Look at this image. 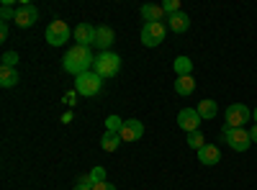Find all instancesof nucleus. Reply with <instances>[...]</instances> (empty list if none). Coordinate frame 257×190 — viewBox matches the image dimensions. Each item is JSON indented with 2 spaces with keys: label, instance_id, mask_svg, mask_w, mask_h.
<instances>
[{
  "label": "nucleus",
  "instance_id": "nucleus-1",
  "mask_svg": "<svg viewBox=\"0 0 257 190\" xmlns=\"http://www.w3.org/2000/svg\"><path fill=\"white\" fill-rule=\"evenodd\" d=\"M93 65H95V57H93L90 47H77V44H75L67 54H64V59H62L64 72H70V75H75V77L90 72Z\"/></svg>",
  "mask_w": 257,
  "mask_h": 190
},
{
  "label": "nucleus",
  "instance_id": "nucleus-2",
  "mask_svg": "<svg viewBox=\"0 0 257 190\" xmlns=\"http://www.w3.org/2000/svg\"><path fill=\"white\" fill-rule=\"evenodd\" d=\"M121 70V57L113 54V52H103L95 57V65H93V72L98 77H116Z\"/></svg>",
  "mask_w": 257,
  "mask_h": 190
},
{
  "label": "nucleus",
  "instance_id": "nucleus-3",
  "mask_svg": "<svg viewBox=\"0 0 257 190\" xmlns=\"http://www.w3.org/2000/svg\"><path fill=\"white\" fill-rule=\"evenodd\" d=\"M221 139L231 146L234 152H247L252 146V136H249L247 129H231V126H226V123L221 129Z\"/></svg>",
  "mask_w": 257,
  "mask_h": 190
},
{
  "label": "nucleus",
  "instance_id": "nucleus-4",
  "mask_svg": "<svg viewBox=\"0 0 257 190\" xmlns=\"http://www.w3.org/2000/svg\"><path fill=\"white\" fill-rule=\"evenodd\" d=\"M103 77H98L95 72H85V75H80V77H75V90L80 93V95H85V98H93V95H98L100 93V82Z\"/></svg>",
  "mask_w": 257,
  "mask_h": 190
},
{
  "label": "nucleus",
  "instance_id": "nucleus-5",
  "mask_svg": "<svg viewBox=\"0 0 257 190\" xmlns=\"http://www.w3.org/2000/svg\"><path fill=\"white\" fill-rule=\"evenodd\" d=\"M70 26L67 24H64V21H52V24L47 26V44H52V47H62V44H67V41H70Z\"/></svg>",
  "mask_w": 257,
  "mask_h": 190
},
{
  "label": "nucleus",
  "instance_id": "nucleus-6",
  "mask_svg": "<svg viewBox=\"0 0 257 190\" xmlns=\"http://www.w3.org/2000/svg\"><path fill=\"white\" fill-rule=\"evenodd\" d=\"M249 118H252V111L244 103H231L226 108V126H231V129H244V123Z\"/></svg>",
  "mask_w": 257,
  "mask_h": 190
},
{
  "label": "nucleus",
  "instance_id": "nucleus-7",
  "mask_svg": "<svg viewBox=\"0 0 257 190\" xmlns=\"http://www.w3.org/2000/svg\"><path fill=\"white\" fill-rule=\"evenodd\" d=\"M165 26L162 24H144L142 26V44L144 47H160L165 41Z\"/></svg>",
  "mask_w": 257,
  "mask_h": 190
},
{
  "label": "nucleus",
  "instance_id": "nucleus-8",
  "mask_svg": "<svg viewBox=\"0 0 257 190\" xmlns=\"http://www.w3.org/2000/svg\"><path fill=\"white\" fill-rule=\"evenodd\" d=\"M36 21H39V11H36V6L24 3V6H18V8H16V26H18V29H31Z\"/></svg>",
  "mask_w": 257,
  "mask_h": 190
},
{
  "label": "nucleus",
  "instance_id": "nucleus-9",
  "mask_svg": "<svg viewBox=\"0 0 257 190\" xmlns=\"http://www.w3.org/2000/svg\"><path fill=\"white\" fill-rule=\"evenodd\" d=\"M118 136H121V141H139V139L144 136V123H142L139 118H128V121H123Z\"/></svg>",
  "mask_w": 257,
  "mask_h": 190
},
{
  "label": "nucleus",
  "instance_id": "nucleus-10",
  "mask_svg": "<svg viewBox=\"0 0 257 190\" xmlns=\"http://www.w3.org/2000/svg\"><path fill=\"white\" fill-rule=\"evenodd\" d=\"M178 126H180L185 134L198 131V129H201V116H198V111H196V108H183V111L178 113Z\"/></svg>",
  "mask_w": 257,
  "mask_h": 190
},
{
  "label": "nucleus",
  "instance_id": "nucleus-11",
  "mask_svg": "<svg viewBox=\"0 0 257 190\" xmlns=\"http://www.w3.org/2000/svg\"><path fill=\"white\" fill-rule=\"evenodd\" d=\"M72 34H75L77 47H90V44H95V26H90V24H80Z\"/></svg>",
  "mask_w": 257,
  "mask_h": 190
},
{
  "label": "nucleus",
  "instance_id": "nucleus-12",
  "mask_svg": "<svg viewBox=\"0 0 257 190\" xmlns=\"http://www.w3.org/2000/svg\"><path fill=\"white\" fill-rule=\"evenodd\" d=\"M198 162L211 167V164H219L221 162V152H219V146H213V144H203L201 149H198Z\"/></svg>",
  "mask_w": 257,
  "mask_h": 190
},
{
  "label": "nucleus",
  "instance_id": "nucleus-13",
  "mask_svg": "<svg viewBox=\"0 0 257 190\" xmlns=\"http://www.w3.org/2000/svg\"><path fill=\"white\" fill-rule=\"evenodd\" d=\"M139 13H142V18L147 21V24H162V18H165L162 6H155V3H144Z\"/></svg>",
  "mask_w": 257,
  "mask_h": 190
},
{
  "label": "nucleus",
  "instance_id": "nucleus-14",
  "mask_svg": "<svg viewBox=\"0 0 257 190\" xmlns=\"http://www.w3.org/2000/svg\"><path fill=\"white\" fill-rule=\"evenodd\" d=\"M113 39H116V34H113L111 26H98L95 29V47H100L103 52H108V47L113 44Z\"/></svg>",
  "mask_w": 257,
  "mask_h": 190
},
{
  "label": "nucleus",
  "instance_id": "nucleus-15",
  "mask_svg": "<svg viewBox=\"0 0 257 190\" xmlns=\"http://www.w3.org/2000/svg\"><path fill=\"white\" fill-rule=\"evenodd\" d=\"M196 111H198V116H201V118L211 121V118H216V113H219V105H216V100L206 98V100H201V103L196 105Z\"/></svg>",
  "mask_w": 257,
  "mask_h": 190
},
{
  "label": "nucleus",
  "instance_id": "nucleus-16",
  "mask_svg": "<svg viewBox=\"0 0 257 190\" xmlns=\"http://www.w3.org/2000/svg\"><path fill=\"white\" fill-rule=\"evenodd\" d=\"M167 21H170V29H173L175 34H183V31H188V29H190V18H188L183 11H180V13H175V16H170Z\"/></svg>",
  "mask_w": 257,
  "mask_h": 190
},
{
  "label": "nucleus",
  "instance_id": "nucleus-17",
  "mask_svg": "<svg viewBox=\"0 0 257 190\" xmlns=\"http://www.w3.org/2000/svg\"><path fill=\"white\" fill-rule=\"evenodd\" d=\"M193 90H196V80H193V75H185V77L175 80V93L178 95H190Z\"/></svg>",
  "mask_w": 257,
  "mask_h": 190
},
{
  "label": "nucleus",
  "instance_id": "nucleus-18",
  "mask_svg": "<svg viewBox=\"0 0 257 190\" xmlns=\"http://www.w3.org/2000/svg\"><path fill=\"white\" fill-rule=\"evenodd\" d=\"M16 82H18L16 67H3V65H0V85H3V88H13Z\"/></svg>",
  "mask_w": 257,
  "mask_h": 190
},
{
  "label": "nucleus",
  "instance_id": "nucleus-19",
  "mask_svg": "<svg viewBox=\"0 0 257 190\" xmlns=\"http://www.w3.org/2000/svg\"><path fill=\"white\" fill-rule=\"evenodd\" d=\"M118 144H121V136L113 134V131H105L103 139H100V146H103L105 152H116V149H118Z\"/></svg>",
  "mask_w": 257,
  "mask_h": 190
},
{
  "label": "nucleus",
  "instance_id": "nucleus-20",
  "mask_svg": "<svg viewBox=\"0 0 257 190\" xmlns=\"http://www.w3.org/2000/svg\"><path fill=\"white\" fill-rule=\"evenodd\" d=\"M173 67H175L178 77H185V75H190V72H193V62H190L188 57H178Z\"/></svg>",
  "mask_w": 257,
  "mask_h": 190
},
{
  "label": "nucleus",
  "instance_id": "nucleus-21",
  "mask_svg": "<svg viewBox=\"0 0 257 190\" xmlns=\"http://www.w3.org/2000/svg\"><path fill=\"white\" fill-rule=\"evenodd\" d=\"M185 141H188V146H193V149H196V152H198V149H201V146L206 144V139H203V134H201V129H198V131H190Z\"/></svg>",
  "mask_w": 257,
  "mask_h": 190
},
{
  "label": "nucleus",
  "instance_id": "nucleus-22",
  "mask_svg": "<svg viewBox=\"0 0 257 190\" xmlns=\"http://www.w3.org/2000/svg\"><path fill=\"white\" fill-rule=\"evenodd\" d=\"M162 11H165L167 18L175 16V13H180V0H165V3H162Z\"/></svg>",
  "mask_w": 257,
  "mask_h": 190
},
{
  "label": "nucleus",
  "instance_id": "nucleus-23",
  "mask_svg": "<svg viewBox=\"0 0 257 190\" xmlns=\"http://www.w3.org/2000/svg\"><path fill=\"white\" fill-rule=\"evenodd\" d=\"M121 126H123V121H121L118 116H108V118H105V131L118 134V131H121Z\"/></svg>",
  "mask_w": 257,
  "mask_h": 190
},
{
  "label": "nucleus",
  "instance_id": "nucleus-24",
  "mask_svg": "<svg viewBox=\"0 0 257 190\" xmlns=\"http://www.w3.org/2000/svg\"><path fill=\"white\" fill-rule=\"evenodd\" d=\"M0 18H3V24H8V21H16V11L11 6H3L0 8Z\"/></svg>",
  "mask_w": 257,
  "mask_h": 190
},
{
  "label": "nucleus",
  "instance_id": "nucleus-25",
  "mask_svg": "<svg viewBox=\"0 0 257 190\" xmlns=\"http://www.w3.org/2000/svg\"><path fill=\"white\" fill-rule=\"evenodd\" d=\"M18 65V54L16 52H6L3 54V67H16Z\"/></svg>",
  "mask_w": 257,
  "mask_h": 190
},
{
  "label": "nucleus",
  "instance_id": "nucleus-26",
  "mask_svg": "<svg viewBox=\"0 0 257 190\" xmlns=\"http://www.w3.org/2000/svg\"><path fill=\"white\" fill-rule=\"evenodd\" d=\"M90 177H93L95 185H98V182H105V170H103V167H93V170H90Z\"/></svg>",
  "mask_w": 257,
  "mask_h": 190
},
{
  "label": "nucleus",
  "instance_id": "nucleus-27",
  "mask_svg": "<svg viewBox=\"0 0 257 190\" xmlns=\"http://www.w3.org/2000/svg\"><path fill=\"white\" fill-rule=\"evenodd\" d=\"M77 185H80V187H93L95 182H93L90 175H80V177H77Z\"/></svg>",
  "mask_w": 257,
  "mask_h": 190
},
{
  "label": "nucleus",
  "instance_id": "nucleus-28",
  "mask_svg": "<svg viewBox=\"0 0 257 190\" xmlns=\"http://www.w3.org/2000/svg\"><path fill=\"white\" fill-rule=\"evenodd\" d=\"M93 190H116V185H111L108 180H105V182H98V185H93Z\"/></svg>",
  "mask_w": 257,
  "mask_h": 190
},
{
  "label": "nucleus",
  "instance_id": "nucleus-29",
  "mask_svg": "<svg viewBox=\"0 0 257 190\" xmlns=\"http://www.w3.org/2000/svg\"><path fill=\"white\" fill-rule=\"evenodd\" d=\"M0 39H3V41L8 39V24H3V26H0Z\"/></svg>",
  "mask_w": 257,
  "mask_h": 190
},
{
  "label": "nucleus",
  "instance_id": "nucleus-30",
  "mask_svg": "<svg viewBox=\"0 0 257 190\" xmlns=\"http://www.w3.org/2000/svg\"><path fill=\"white\" fill-rule=\"evenodd\" d=\"M249 136H252V144H257V123L249 129Z\"/></svg>",
  "mask_w": 257,
  "mask_h": 190
},
{
  "label": "nucleus",
  "instance_id": "nucleus-31",
  "mask_svg": "<svg viewBox=\"0 0 257 190\" xmlns=\"http://www.w3.org/2000/svg\"><path fill=\"white\" fill-rule=\"evenodd\" d=\"M72 190H93V187H80V185H75Z\"/></svg>",
  "mask_w": 257,
  "mask_h": 190
},
{
  "label": "nucleus",
  "instance_id": "nucleus-32",
  "mask_svg": "<svg viewBox=\"0 0 257 190\" xmlns=\"http://www.w3.org/2000/svg\"><path fill=\"white\" fill-rule=\"evenodd\" d=\"M252 118H254V123H257V108H254V111H252Z\"/></svg>",
  "mask_w": 257,
  "mask_h": 190
}]
</instances>
